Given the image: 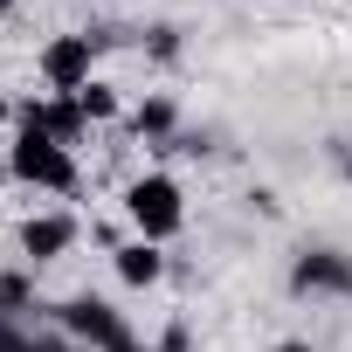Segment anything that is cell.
I'll return each instance as SVG.
<instances>
[{
  "label": "cell",
  "mask_w": 352,
  "mask_h": 352,
  "mask_svg": "<svg viewBox=\"0 0 352 352\" xmlns=\"http://www.w3.org/2000/svg\"><path fill=\"white\" fill-rule=\"evenodd\" d=\"M63 331H69V338H83L90 352H118V345H124L118 311H111V304H97V297H69V304H63Z\"/></svg>",
  "instance_id": "3"
},
{
  "label": "cell",
  "mask_w": 352,
  "mask_h": 352,
  "mask_svg": "<svg viewBox=\"0 0 352 352\" xmlns=\"http://www.w3.org/2000/svg\"><path fill=\"white\" fill-rule=\"evenodd\" d=\"M159 270H166L159 242H124V249H118V276H124V283H159Z\"/></svg>",
  "instance_id": "7"
},
{
  "label": "cell",
  "mask_w": 352,
  "mask_h": 352,
  "mask_svg": "<svg viewBox=\"0 0 352 352\" xmlns=\"http://www.w3.org/2000/svg\"><path fill=\"white\" fill-rule=\"evenodd\" d=\"M76 104H83V118H111V111H118V97H111L104 83H83V90H76Z\"/></svg>",
  "instance_id": "9"
},
{
  "label": "cell",
  "mask_w": 352,
  "mask_h": 352,
  "mask_svg": "<svg viewBox=\"0 0 352 352\" xmlns=\"http://www.w3.org/2000/svg\"><path fill=\"white\" fill-rule=\"evenodd\" d=\"M345 173H352V152H345Z\"/></svg>",
  "instance_id": "15"
},
{
  "label": "cell",
  "mask_w": 352,
  "mask_h": 352,
  "mask_svg": "<svg viewBox=\"0 0 352 352\" xmlns=\"http://www.w3.org/2000/svg\"><path fill=\"white\" fill-rule=\"evenodd\" d=\"M8 166H14V180H35V187H76V166H69V145H56L49 131H21L14 138V152H8Z\"/></svg>",
  "instance_id": "1"
},
{
  "label": "cell",
  "mask_w": 352,
  "mask_h": 352,
  "mask_svg": "<svg viewBox=\"0 0 352 352\" xmlns=\"http://www.w3.org/2000/svg\"><path fill=\"white\" fill-rule=\"evenodd\" d=\"M138 138H180V131H173V104L166 97H152V104H138Z\"/></svg>",
  "instance_id": "8"
},
{
  "label": "cell",
  "mask_w": 352,
  "mask_h": 352,
  "mask_svg": "<svg viewBox=\"0 0 352 352\" xmlns=\"http://www.w3.org/2000/svg\"><path fill=\"white\" fill-rule=\"evenodd\" d=\"M124 214L138 221V242H159V235H173V228H180V187H173L166 173H152V180H131Z\"/></svg>",
  "instance_id": "2"
},
{
  "label": "cell",
  "mask_w": 352,
  "mask_h": 352,
  "mask_svg": "<svg viewBox=\"0 0 352 352\" xmlns=\"http://www.w3.org/2000/svg\"><path fill=\"white\" fill-rule=\"evenodd\" d=\"M28 297H35V290H28V276H0V318H14Z\"/></svg>",
  "instance_id": "10"
},
{
  "label": "cell",
  "mask_w": 352,
  "mask_h": 352,
  "mask_svg": "<svg viewBox=\"0 0 352 352\" xmlns=\"http://www.w3.org/2000/svg\"><path fill=\"white\" fill-rule=\"evenodd\" d=\"M152 56L173 63V56H180V35H173V28H152Z\"/></svg>",
  "instance_id": "11"
},
{
  "label": "cell",
  "mask_w": 352,
  "mask_h": 352,
  "mask_svg": "<svg viewBox=\"0 0 352 352\" xmlns=\"http://www.w3.org/2000/svg\"><path fill=\"white\" fill-rule=\"evenodd\" d=\"M42 76L56 83V90H83L90 83V35H63V42H49L42 49Z\"/></svg>",
  "instance_id": "4"
},
{
  "label": "cell",
  "mask_w": 352,
  "mask_h": 352,
  "mask_svg": "<svg viewBox=\"0 0 352 352\" xmlns=\"http://www.w3.org/2000/svg\"><path fill=\"white\" fill-rule=\"evenodd\" d=\"M69 242H76V221H63V214H28V221H21V249H28L35 263L63 256Z\"/></svg>",
  "instance_id": "5"
},
{
  "label": "cell",
  "mask_w": 352,
  "mask_h": 352,
  "mask_svg": "<svg viewBox=\"0 0 352 352\" xmlns=\"http://www.w3.org/2000/svg\"><path fill=\"white\" fill-rule=\"evenodd\" d=\"M297 290H352V263L338 256V249H311L304 263H297Z\"/></svg>",
  "instance_id": "6"
},
{
  "label": "cell",
  "mask_w": 352,
  "mask_h": 352,
  "mask_svg": "<svg viewBox=\"0 0 352 352\" xmlns=\"http://www.w3.org/2000/svg\"><path fill=\"white\" fill-rule=\"evenodd\" d=\"M76 352H90V345H76Z\"/></svg>",
  "instance_id": "16"
},
{
  "label": "cell",
  "mask_w": 352,
  "mask_h": 352,
  "mask_svg": "<svg viewBox=\"0 0 352 352\" xmlns=\"http://www.w3.org/2000/svg\"><path fill=\"white\" fill-rule=\"evenodd\" d=\"M8 8H14V0H0V14H8Z\"/></svg>",
  "instance_id": "14"
},
{
  "label": "cell",
  "mask_w": 352,
  "mask_h": 352,
  "mask_svg": "<svg viewBox=\"0 0 352 352\" xmlns=\"http://www.w3.org/2000/svg\"><path fill=\"white\" fill-rule=\"evenodd\" d=\"M276 352H311V345H276Z\"/></svg>",
  "instance_id": "12"
},
{
  "label": "cell",
  "mask_w": 352,
  "mask_h": 352,
  "mask_svg": "<svg viewBox=\"0 0 352 352\" xmlns=\"http://www.w3.org/2000/svg\"><path fill=\"white\" fill-rule=\"evenodd\" d=\"M0 124H8V97H0Z\"/></svg>",
  "instance_id": "13"
}]
</instances>
